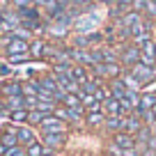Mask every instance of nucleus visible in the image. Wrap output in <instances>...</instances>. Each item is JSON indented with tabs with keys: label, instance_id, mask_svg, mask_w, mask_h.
<instances>
[{
	"label": "nucleus",
	"instance_id": "f257e3e1",
	"mask_svg": "<svg viewBox=\"0 0 156 156\" xmlns=\"http://www.w3.org/2000/svg\"><path fill=\"white\" fill-rule=\"evenodd\" d=\"M140 62V48H138L136 44H124L122 48H119V64H122L126 71H131L136 64Z\"/></svg>",
	"mask_w": 156,
	"mask_h": 156
},
{
	"label": "nucleus",
	"instance_id": "f03ea898",
	"mask_svg": "<svg viewBox=\"0 0 156 156\" xmlns=\"http://www.w3.org/2000/svg\"><path fill=\"white\" fill-rule=\"evenodd\" d=\"M5 51H7V55H25V53H30V41L19 39L14 34H7L5 37Z\"/></svg>",
	"mask_w": 156,
	"mask_h": 156
},
{
	"label": "nucleus",
	"instance_id": "7ed1b4c3",
	"mask_svg": "<svg viewBox=\"0 0 156 156\" xmlns=\"http://www.w3.org/2000/svg\"><path fill=\"white\" fill-rule=\"evenodd\" d=\"M131 73L138 78V83L142 85V87H147V85H151L156 80V67H147V64L138 62L136 67L131 69Z\"/></svg>",
	"mask_w": 156,
	"mask_h": 156
},
{
	"label": "nucleus",
	"instance_id": "20e7f679",
	"mask_svg": "<svg viewBox=\"0 0 156 156\" xmlns=\"http://www.w3.org/2000/svg\"><path fill=\"white\" fill-rule=\"evenodd\" d=\"M41 129V136H53V133H67V124L62 119H58L55 115H48L44 117V122L39 124Z\"/></svg>",
	"mask_w": 156,
	"mask_h": 156
},
{
	"label": "nucleus",
	"instance_id": "39448f33",
	"mask_svg": "<svg viewBox=\"0 0 156 156\" xmlns=\"http://www.w3.org/2000/svg\"><path fill=\"white\" fill-rule=\"evenodd\" d=\"M97 76H101V78H108V80H115V78H122V73H124V67L122 64H97V67L92 69Z\"/></svg>",
	"mask_w": 156,
	"mask_h": 156
},
{
	"label": "nucleus",
	"instance_id": "423d86ee",
	"mask_svg": "<svg viewBox=\"0 0 156 156\" xmlns=\"http://www.w3.org/2000/svg\"><path fill=\"white\" fill-rule=\"evenodd\" d=\"M140 62L147 67H156V39H149L140 46Z\"/></svg>",
	"mask_w": 156,
	"mask_h": 156
},
{
	"label": "nucleus",
	"instance_id": "0eeeda50",
	"mask_svg": "<svg viewBox=\"0 0 156 156\" xmlns=\"http://www.w3.org/2000/svg\"><path fill=\"white\" fill-rule=\"evenodd\" d=\"M67 142V133H53V136H41V145L48 151H58Z\"/></svg>",
	"mask_w": 156,
	"mask_h": 156
},
{
	"label": "nucleus",
	"instance_id": "6e6552de",
	"mask_svg": "<svg viewBox=\"0 0 156 156\" xmlns=\"http://www.w3.org/2000/svg\"><path fill=\"white\" fill-rule=\"evenodd\" d=\"M0 94L5 99L23 97V83H21V80H5V83L0 85Z\"/></svg>",
	"mask_w": 156,
	"mask_h": 156
},
{
	"label": "nucleus",
	"instance_id": "1a4fd4ad",
	"mask_svg": "<svg viewBox=\"0 0 156 156\" xmlns=\"http://www.w3.org/2000/svg\"><path fill=\"white\" fill-rule=\"evenodd\" d=\"M16 131H19V126H14V124H9V126H5L2 131H0V145L5 147V149H12V147L19 145V140H16Z\"/></svg>",
	"mask_w": 156,
	"mask_h": 156
},
{
	"label": "nucleus",
	"instance_id": "9d476101",
	"mask_svg": "<svg viewBox=\"0 0 156 156\" xmlns=\"http://www.w3.org/2000/svg\"><path fill=\"white\" fill-rule=\"evenodd\" d=\"M142 126H145V124H142L140 115H138V112H133V115H126V117H124V129H122V131L136 138V133L140 131Z\"/></svg>",
	"mask_w": 156,
	"mask_h": 156
},
{
	"label": "nucleus",
	"instance_id": "9b49d317",
	"mask_svg": "<svg viewBox=\"0 0 156 156\" xmlns=\"http://www.w3.org/2000/svg\"><path fill=\"white\" fill-rule=\"evenodd\" d=\"M103 112H106L108 117H124V110H122V103H119V99H108V101L101 103Z\"/></svg>",
	"mask_w": 156,
	"mask_h": 156
},
{
	"label": "nucleus",
	"instance_id": "f8f14e48",
	"mask_svg": "<svg viewBox=\"0 0 156 156\" xmlns=\"http://www.w3.org/2000/svg\"><path fill=\"white\" fill-rule=\"evenodd\" d=\"M16 140H19V145L21 147H30L32 142H37V138H34V133H32V126H19V131H16Z\"/></svg>",
	"mask_w": 156,
	"mask_h": 156
},
{
	"label": "nucleus",
	"instance_id": "ddd939ff",
	"mask_svg": "<svg viewBox=\"0 0 156 156\" xmlns=\"http://www.w3.org/2000/svg\"><path fill=\"white\" fill-rule=\"evenodd\" d=\"M112 145L119 147V149H131V147H136V138L124 133V131H119V133L112 136Z\"/></svg>",
	"mask_w": 156,
	"mask_h": 156
},
{
	"label": "nucleus",
	"instance_id": "4468645a",
	"mask_svg": "<svg viewBox=\"0 0 156 156\" xmlns=\"http://www.w3.org/2000/svg\"><path fill=\"white\" fill-rule=\"evenodd\" d=\"M39 92H41V83H39V78H28L23 83V99L25 97H39Z\"/></svg>",
	"mask_w": 156,
	"mask_h": 156
},
{
	"label": "nucleus",
	"instance_id": "2eb2a0df",
	"mask_svg": "<svg viewBox=\"0 0 156 156\" xmlns=\"http://www.w3.org/2000/svg\"><path fill=\"white\" fill-rule=\"evenodd\" d=\"M69 76H71V80H76L78 85H83L90 78V71H87V67H83V64H73V67L69 69Z\"/></svg>",
	"mask_w": 156,
	"mask_h": 156
},
{
	"label": "nucleus",
	"instance_id": "dca6fc26",
	"mask_svg": "<svg viewBox=\"0 0 156 156\" xmlns=\"http://www.w3.org/2000/svg\"><path fill=\"white\" fill-rule=\"evenodd\" d=\"M103 129H106L108 133H119L124 129V117H108L106 115V122H103Z\"/></svg>",
	"mask_w": 156,
	"mask_h": 156
},
{
	"label": "nucleus",
	"instance_id": "f3484780",
	"mask_svg": "<svg viewBox=\"0 0 156 156\" xmlns=\"http://www.w3.org/2000/svg\"><path fill=\"white\" fill-rule=\"evenodd\" d=\"M85 122H87V126H99V124H103V122H106V112H103V108L85 112Z\"/></svg>",
	"mask_w": 156,
	"mask_h": 156
},
{
	"label": "nucleus",
	"instance_id": "a211bd4d",
	"mask_svg": "<svg viewBox=\"0 0 156 156\" xmlns=\"http://www.w3.org/2000/svg\"><path fill=\"white\" fill-rule=\"evenodd\" d=\"M122 83H124V87H126L129 92H140L142 90V85L138 83V78L133 76L131 71H126V69H124V73H122Z\"/></svg>",
	"mask_w": 156,
	"mask_h": 156
},
{
	"label": "nucleus",
	"instance_id": "6ab92c4d",
	"mask_svg": "<svg viewBox=\"0 0 156 156\" xmlns=\"http://www.w3.org/2000/svg\"><path fill=\"white\" fill-rule=\"evenodd\" d=\"M39 83H41V90H46V92H51L55 97V94L60 92V85H58V80H55V76H41L39 78Z\"/></svg>",
	"mask_w": 156,
	"mask_h": 156
},
{
	"label": "nucleus",
	"instance_id": "aec40b11",
	"mask_svg": "<svg viewBox=\"0 0 156 156\" xmlns=\"http://www.w3.org/2000/svg\"><path fill=\"white\" fill-rule=\"evenodd\" d=\"M60 106L71 108V110H85V108H83V99H80V94H67V97H64V101L60 103Z\"/></svg>",
	"mask_w": 156,
	"mask_h": 156
},
{
	"label": "nucleus",
	"instance_id": "412c9836",
	"mask_svg": "<svg viewBox=\"0 0 156 156\" xmlns=\"http://www.w3.org/2000/svg\"><path fill=\"white\" fill-rule=\"evenodd\" d=\"M110 92H112V97H115V99H119V101H122V99L129 94V90L124 87L122 78H115V80H110Z\"/></svg>",
	"mask_w": 156,
	"mask_h": 156
},
{
	"label": "nucleus",
	"instance_id": "4be33fe9",
	"mask_svg": "<svg viewBox=\"0 0 156 156\" xmlns=\"http://www.w3.org/2000/svg\"><path fill=\"white\" fill-rule=\"evenodd\" d=\"M7 119H9L14 126H25V124H28V110H14V112H7Z\"/></svg>",
	"mask_w": 156,
	"mask_h": 156
},
{
	"label": "nucleus",
	"instance_id": "5701e85b",
	"mask_svg": "<svg viewBox=\"0 0 156 156\" xmlns=\"http://www.w3.org/2000/svg\"><path fill=\"white\" fill-rule=\"evenodd\" d=\"M44 51H46L44 39H32L30 41V58H44Z\"/></svg>",
	"mask_w": 156,
	"mask_h": 156
},
{
	"label": "nucleus",
	"instance_id": "b1692460",
	"mask_svg": "<svg viewBox=\"0 0 156 156\" xmlns=\"http://www.w3.org/2000/svg\"><path fill=\"white\" fill-rule=\"evenodd\" d=\"M80 94H83V92H80ZM83 108H85V112L99 110V108H101V101L97 99V94H83Z\"/></svg>",
	"mask_w": 156,
	"mask_h": 156
},
{
	"label": "nucleus",
	"instance_id": "393cba45",
	"mask_svg": "<svg viewBox=\"0 0 156 156\" xmlns=\"http://www.w3.org/2000/svg\"><path fill=\"white\" fill-rule=\"evenodd\" d=\"M154 106H156V94L154 92L140 94V108L138 110H154Z\"/></svg>",
	"mask_w": 156,
	"mask_h": 156
},
{
	"label": "nucleus",
	"instance_id": "a878e982",
	"mask_svg": "<svg viewBox=\"0 0 156 156\" xmlns=\"http://www.w3.org/2000/svg\"><path fill=\"white\" fill-rule=\"evenodd\" d=\"M44 117H48V115H44L41 110H28V126H39L44 122Z\"/></svg>",
	"mask_w": 156,
	"mask_h": 156
},
{
	"label": "nucleus",
	"instance_id": "bb28decb",
	"mask_svg": "<svg viewBox=\"0 0 156 156\" xmlns=\"http://www.w3.org/2000/svg\"><path fill=\"white\" fill-rule=\"evenodd\" d=\"M25 151H28V156H44V154H48V149L41 145V140H37L30 147H25Z\"/></svg>",
	"mask_w": 156,
	"mask_h": 156
},
{
	"label": "nucleus",
	"instance_id": "cd10ccee",
	"mask_svg": "<svg viewBox=\"0 0 156 156\" xmlns=\"http://www.w3.org/2000/svg\"><path fill=\"white\" fill-rule=\"evenodd\" d=\"M12 5H14L16 12H25V9H30V7H34V2L32 0H12Z\"/></svg>",
	"mask_w": 156,
	"mask_h": 156
},
{
	"label": "nucleus",
	"instance_id": "c85d7f7f",
	"mask_svg": "<svg viewBox=\"0 0 156 156\" xmlns=\"http://www.w3.org/2000/svg\"><path fill=\"white\" fill-rule=\"evenodd\" d=\"M112 5H115L117 9H119V12L124 14L126 9H129V12L133 9V0H112Z\"/></svg>",
	"mask_w": 156,
	"mask_h": 156
},
{
	"label": "nucleus",
	"instance_id": "c756f323",
	"mask_svg": "<svg viewBox=\"0 0 156 156\" xmlns=\"http://www.w3.org/2000/svg\"><path fill=\"white\" fill-rule=\"evenodd\" d=\"M28 60H32L30 53H25V55H7V62L9 64H25Z\"/></svg>",
	"mask_w": 156,
	"mask_h": 156
},
{
	"label": "nucleus",
	"instance_id": "7c9ffc66",
	"mask_svg": "<svg viewBox=\"0 0 156 156\" xmlns=\"http://www.w3.org/2000/svg\"><path fill=\"white\" fill-rule=\"evenodd\" d=\"M5 156H28V151H25V147L16 145V147H12V149H7Z\"/></svg>",
	"mask_w": 156,
	"mask_h": 156
},
{
	"label": "nucleus",
	"instance_id": "2f4dec72",
	"mask_svg": "<svg viewBox=\"0 0 156 156\" xmlns=\"http://www.w3.org/2000/svg\"><path fill=\"white\" fill-rule=\"evenodd\" d=\"M147 5H149V0H133V12H138V14H145Z\"/></svg>",
	"mask_w": 156,
	"mask_h": 156
},
{
	"label": "nucleus",
	"instance_id": "473e14b6",
	"mask_svg": "<svg viewBox=\"0 0 156 156\" xmlns=\"http://www.w3.org/2000/svg\"><path fill=\"white\" fill-rule=\"evenodd\" d=\"M34 5L37 7H44V9H51V7L55 5V2H58V0H32Z\"/></svg>",
	"mask_w": 156,
	"mask_h": 156
},
{
	"label": "nucleus",
	"instance_id": "72a5a7b5",
	"mask_svg": "<svg viewBox=\"0 0 156 156\" xmlns=\"http://www.w3.org/2000/svg\"><path fill=\"white\" fill-rule=\"evenodd\" d=\"M73 5L80 7V12H83V9H90V7L94 5V0H73Z\"/></svg>",
	"mask_w": 156,
	"mask_h": 156
},
{
	"label": "nucleus",
	"instance_id": "f704fd0d",
	"mask_svg": "<svg viewBox=\"0 0 156 156\" xmlns=\"http://www.w3.org/2000/svg\"><path fill=\"white\" fill-rule=\"evenodd\" d=\"M122 156H140V151H138L136 147H131V149H124V151H122Z\"/></svg>",
	"mask_w": 156,
	"mask_h": 156
},
{
	"label": "nucleus",
	"instance_id": "c9c22d12",
	"mask_svg": "<svg viewBox=\"0 0 156 156\" xmlns=\"http://www.w3.org/2000/svg\"><path fill=\"white\" fill-rule=\"evenodd\" d=\"M9 5H12V0H0V12H7Z\"/></svg>",
	"mask_w": 156,
	"mask_h": 156
},
{
	"label": "nucleus",
	"instance_id": "e433bc0d",
	"mask_svg": "<svg viewBox=\"0 0 156 156\" xmlns=\"http://www.w3.org/2000/svg\"><path fill=\"white\" fill-rule=\"evenodd\" d=\"M0 73H2V76H9L12 69H9V67H2V69H0Z\"/></svg>",
	"mask_w": 156,
	"mask_h": 156
},
{
	"label": "nucleus",
	"instance_id": "4c0bfd02",
	"mask_svg": "<svg viewBox=\"0 0 156 156\" xmlns=\"http://www.w3.org/2000/svg\"><path fill=\"white\" fill-rule=\"evenodd\" d=\"M94 2H101V5H112V0H94Z\"/></svg>",
	"mask_w": 156,
	"mask_h": 156
},
{
	"label": "nucleus",
	"instance_id": "58836bf2",
	"mask_svg": "<svg viewBox=\"0 0 156 156\" xmlns=\"http://www.w3.org/2000/svg\"><path fill=\"white\" fill-rule=\"evenodd\" d=\"M5 151H7V149H5L2 145H0V156H5Z\"/></svg>",
	"mask_w": 156,
	"mask_h": 156
},
{
	"label": "nucleus",
	"instance_id": "ea45409f",
	"mask_svg": "<svg viewBox=\"0 0 156 156\" xmlns=\"http://www.w3.org/2000/svg\"><path fill=\"white\" fill-rule=\"evenodd\" d=\"M151 115H154V124H156V106H154V110H151Z\"/></svg>",
	"mask_w": 156,
	"mask_h": 156
},
{
	"label": "nucleus",
	"instance_id": "a19ab883",
	"mask_svg": "<svg viewBox=\"0 0 156 156\" xmlns=\"http://www.w3.org/2000/svg\"><path fill=\"white\" fill-rule=\"evenodd\" d=\"M44 156H55V151H48V154H44Z\"/></svg>",
	"mask_w": 156,
	"mask_h": 156
}]
</instances>
